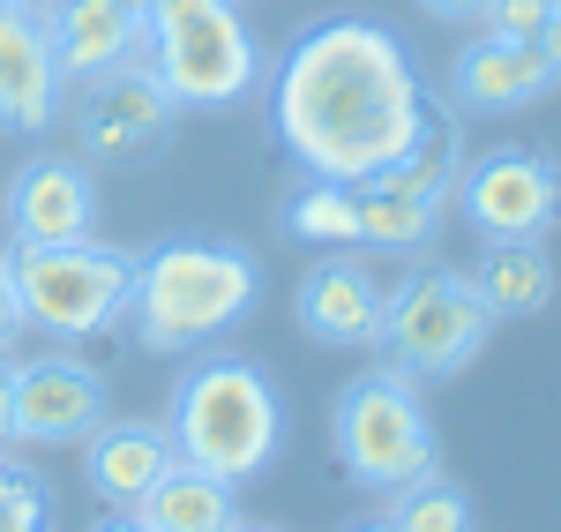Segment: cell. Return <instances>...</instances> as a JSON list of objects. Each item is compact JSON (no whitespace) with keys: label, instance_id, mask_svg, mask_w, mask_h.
Listing matches in <instances>:
<instances>
[{"label":"cell","instance_id":"obj_14","mask_svg":"<svg viewBox=\"0 0 561 532\" xmlns=\"http://www.w3.org/2000/svg\"><path fill=\"white\" fill-rule=\"evenodd\" d=\"M554 90V60L547 45H524V38H472L449 68V98L465 113H524Z\"/></svg>","mask_w":561,"mask_h":532},{"label":"cell","instance_id":"obj_12","mask_svg":"<svg viewBox=\"0 0 561 532\" xmlns=\"http://www.w3.org/2000/svg\"><path fill=\"white\" fill-rule=\"evenodd\" d=\"M98 225V188L90 166L76 158H31L8 180V233L15 248H60V240H90Z\"/></svg>","mask_w":561,"mask_h":532},{"label":"cell","instance_id":"obj_27","mask_svg":"<svg viewBox=\"0 0 561 532\" xmlns=\"http://www.w3.org/2000/svg\"><path fill=\"white\" fill-rule=\"evenodd\" d=\"M90 532H150V525H142L135 510H113V518H98V525H90Z\"/></svg>","mask_w":561,"mask_h":532},{"label":"cell","instance_id":"obj_31","mask_svg":"<svg viewBox=\"0 0 561 532\" xmlns=\"http://www.w3.org/2000/svg\"><path fill=\"white\" fill-rule=\"evenodd\" d=\"M232 532H270V525H248V518H240V525H232Z\"/></svg>","mask_w":561,"mask_h":532},{"label":"cell","instance_id":"obj_20","mask_svg":"<svg viewBox=\"0 0 561 532\" xmlns=\"http://www.w3.org/2000/svg\"><path fill=\"white\" fill-rule=\"evenodd\" d=\"M285 233L293 240H314V248H359V188L307 180L300 195L285 203Z\"/></svg>","mask_w":561,"mask_h":532},{"label":"cell","instance_id":"obj_11","mask_svg":"<svg viewBox=\"0 0 561 532\" xmlns=\"http://www.w3.org/2000/svg\"><path fill=\"white\" fill-rule=\"evenodd\" d=\"M45 38H53V60H60V83H98V76L142 60L150 8L142 0H53Z\"/></svg>","mask_w":561,"mask_h":532},{"label":"cell","instance_id":"obj_13","mask_svg":"<svg viewBox=\"0 0 561 532\" xmlns=\"http://www.w3.org/2000/svg\"><path fill=\"white\" fill-rule=\"evenodd\" d=\"M60 60L45 38V15L0 8V128L8 135H45L60 121Z\"/></svg>","mask_w":561,"mask_h":532},{"label":"cell","instance_id":"obj_23","mask_svg":"<svg viewBox=\"0 0 561 532\" xmlns=\"http://www.w3.org/2000/svg\"><path fill=\"white\" fill-rule=\"evenodd\" d=\"M486 38H524L539 45L547 38V23H554V0H486Z\"/></svg>","mask_w":561,"mask_h":532},{"label":"cell","instance_id":"obj_18","mask_svg":"<svg viewBox=\"0 0 561 532\" xmlns=\"http://www.w3.org/2000/svg\"><path fill=\"white\" fill-rule=\"evenodd\" d=\"M135 518H142L150 532H232L240 525V495H232V480H217V473H203V465L173 457L165 480L135 502Z\"/></svg>","mask_w":561,"mask_h":532},{"label":"cell","instance_id":"obj_22","mask_svg":"<svg viewBox=\"0 0 561 532\" xmlns=\"http://www.w3.org/2000/svg\"><path fill=\"white\" fill-rule=\"evenodd\" d=\"M0 532H45V488L0 450Z\"/></svg>","mask_w":561,"mask_h":532},{"label":"cell","instance_id":"obj_6","mask_svg":"<svg viewBox=\"0 0 561 532\" xmlns=\"http://www.w3.org/2000/svg\"><path fill=\"white\" fill-rule=\"evenodd\" d=\"M8 278L23 301V330H45L60 346L98 338L105 322L128 315L135 256L105 240H60V248H8Z\"/></svg>","mask_w":561,"mask_h":532},{"label":"cell","instance_id":"obj_3","mask_svg":"<svg viewBox=\"0 0 561 532\" xmlns=\"http://www.w3.org/2000/svg\"><path fill=\"white\" fill-rule=\"evenodd\" d=\"M165 435H173V450L187 465H203V473L240 488V480L270 473V457L285 443V405H277V390H270V375L255 360L210 353L173 383Z\"/></svg>","mask_w":561,"mask_h":532},{"label":"cell","instance_id":"obj_30","mask_svg":"<svg viewBox=\"0 0 561 532\" xmlns=\"http://www.w3.org/2000/svg\"><path fill=\"white\" fill-rule=\"evenodd\" d=\"M352 532H397V525H389V518H367V525H352Z\"/></svg>","mask_w":561,"mask_h":532},{"label":"cell","instance_id":"obj_28","mask_svg":"<svg viewBox=\"0 0 561 532\" xmlns=\"http://www.w3.org/2000/svg\"><path fill=\"white\" fill-rule=\"evenodd\" d=\"M539 45H547V60H554V76H561V0H554V23H547V38H539Z\"/></svg>","mask_w":561,"mask_h":532},{"label":"cell","instance_id":"obj_25","mask_svg":"<svg viewBox=\"0 0 561 532\" xmlns=\"http://www.w3.org/2000/svg\"><path fill=\"white\" fill-rule=\"evenodd\" d=\"M15 443V360L0 353V450Z\"/></svg>","mask_w":561,"mask_h":532},{"label":"cell","instance_id":"obj_15","mask_svg":"<svg viewBox=\"0 0 561 532\" xmlns=\"http://www.w3.org/2000/svg\"><path fill=\"white\" fill-rule=\"evenodd\" d=\"M180 450L165 435V420H98L83 435V480L98 502H113V510H135L142 495L165 480V465H173Z\"/></svg>","mask_w":561,"mask_h":532},{"label":"cell","instance_id":"obj_16","mask_svg":"<svg viewBox=\"0 0 561 532\" xmlns=\"http://www.w3.org/2000/svg\"><path fill=\"white\" fill-rule=\"evenodd\" d=\"M382 308L389 293L352 256H330L300 278V330L314 346H382Z\"/></svg>","mask_w":561,"mask_h":532},{"label":"cell","instance_id":"obj_5","mask_svg":"<svg viewBox=\"0 0 561 532\" xmlns=\"http://www.w3.org/2000/svg\"><path fill=\"white\" fill-rule=\"evenodd\" d=\"M330 443H337V465L367 495H397L412 480L442 473V450H434V420L412 375L397 367H367L337 390V412H330Z\"/></svg>","mask_w":561,"mask_h":532},{"label":"cell","instance_id":"obj_29","mask_svg":"<svg viewBox=\"0 0 561 532\" xmlns=\"http://www.w3.org/2000/svg\"><path fill=\"white\" fill-rule=\"evenodd\" d=\"M0 8H23V15H45L53 0H0Z\"/></svg>","mask_w":561,"mask_h":532},{"label":"cell","instance_id":"obj_24","mask_svg":"<svg viewBox=\"0 0 561 532\" xmlns=\"http://www.w3.org/2000/svg\"><path fill=\"white\" fill-rule=\"evenodd\" d=\"M23 338V301H15V278H8V256H0V353Z\"/></svg>","mask_w":561,"mask_h":532},{"label":"cell","instance_id":"obj_7","mask_svg":"<svg viewBox=\"0 0 561 532\" xmlns=\"http://www.w3.org/2000/svg\"><path fill=\"white\" fill-rule=\"evenodd\" d=\"M494 338V315L479 308L465 270H412L382 308V353L412 383H449Z\"/></svg>","mask_w":561,"mask_h":532},{"label":"cell","instance_id":"obj_19","mask_svg":"<svg viewBox=\"0 0 561 532\" xmlns=\"http://www.w3.org/2000/svg\"><path fill=\"white\" fill-rule=\"evenodd\" d=\"M434 225H442V203L412 195V188H404L397 173L359 180V240L412 256V248H427V240H434Z\"/></svg>","mask_w":561,"mask_h":532},{"label":"cell","instance_id":"obj_4","mask_svg":"<svg viewBox=\"0 0 561 532\" xmlns=\"http://www.w3.org/2000/svg\"><path fill=\"white\" fill-rule=\"evenodd\" d=\"M150 8V38H142V68L165 83L173 105L217 113L240 105L262 76V45L240 23L232 0H142Z\"/></svg>","mask_w":561,"mask_h":532},{"label":"cell","instance_id":"obj_10","mask_svg":"<svg viewBox=\"0 0 561 532\" xmlns=\"http://www.w3.org/2000/svg\"><path fill=\"white\" fill-rule=\"evenodd\" d=\"M105 420V375L76 353H38L15 367V443H83Z\"/></svg>","mask_w":561,"mask_h":532},{"label":"cell","instance_id":"obj_2","mask_svg":"<svg viewBox=\"0 0 561 532\" xmlns=\"http://www.w3.org/2000/svg\"><path fill=\"white\" fill-rule=\"evenodd\" d=\"M262 301V270L248 248L232 240H158L150 256H135V285H128V322L142 353H195L225 338L240 315Z\"/></svg>","mask_w":561,"mask_h":532},{"label":"cell","instance_id":"obj_1","mask_svg":"<svg viewBox=\"0 0 561 532\" xmlns=\"http://www.w3.org/2000/svg\"><path fill=\"white\" fill-rule=\"evenodd\" d=\"M270 128L307 180L359 188L420 143L427 83L389 23L330 15L285 45L277 83H270Z\"/></svg>","mask_w":561,"mask_h":532},{"label":"cell","instance_id":"obj_26","mask_svg":"<svg viewBox=\"0 0 561 532\" xmlns=\"http://www.w3.org/2000/svg\"><path fill=\"white\" fill-rule=\"evenodd\" d=\"M427 15H442V23H479L486 15V0H420Z\"/></svg>","mask_w":561,"mask_h":532},{"label":"cell","instance_id":"obj_9","mask_svg":"<svg viewBox=\"0 0 561 532\" xmlns=\"http://www.w3.org/2000/svg\"><path fill=\"white\" fill-rule=\"evenodd\" d=\"M180 105L165 98V83L128 60V68H113V76H98L83 83V105H76V143H83L98 166H142L165 135H173Z\"/></svg>","mask_w":561,"mask_h":532},{"label":"cell","instance_id":"obj_17","mask_svg":"<svg viewBox=\"0 0 561 532\" xmlns=\"http://www.w3.org/2000/svg\"><path fill=\"white\" fill-rule=\"evenodd\" d=\"M465 278H472L479 308L494 315V322H510V315H539L547 301H554V285H561L554 256H547L539 240H486V256H479Z\"/></svg>","mask_w":561,"mask_h":532},{"label":"cell","instance_id":"obj_8","mask_svg":"<svg viewBox=\"0 0 561 532\" xmlns=\"http://www.w3.org/2000/svg\"><path fill=\"white\" fill-rule=\"evenodd\" d=\"M457 203L479 240H547L561 225V166L539 150H486L465 166Z\"/></svg>","mask_w":561,"mask_h":532},{"label":"cell","instance_id":"obj_21","mask_svg":"<svg viewBox=\"0 0 561 532\" xmlns=\"http://www.w3.org/2000/svg\"><path fill=\"white\" fill-rule=\"evenodd\" d=\"M389 525L397 532H472V495L457 480H442V473H427V480L389 495Z\"/></svg>","mask_w":561,"mask_h":532}]
</instances>
